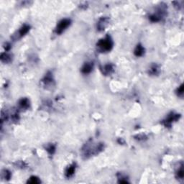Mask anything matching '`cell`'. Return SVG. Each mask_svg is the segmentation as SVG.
<instances>
[{"instance_id":"52a82bcc","label":"cell","mask_w":184,"mask_h":184,"mask_svg":"<svg viewBox=\"0 0 184 184\" xmlns=\"http://www.w3.org/2000/svg\"><path fill=\"white\" fill-rule=\"evenodd\" d=\"M42 83L44 86H46L47 88L51 87V86H53L54 85L55 80H54L53 74L51 71H48L45 75V76L42 79Z\"/></svg>"},{"instance_id":"8fae6325","label":"cell","mask_w":184,"mask_h":184,"mask_svg":"<svg viewBox=\"0 0 184 184\" xmlns=\"http://www.w3.org/2000/svg\"><path fill=\"white\" fill-rule=\"evenodd\" d=\"M160 65L157 64L155 63L151 64L148 69V74L150 75V76H158V75L160 74Z\"/></svg>"},{"instance_id":"e0dca14e","label":"cell","mask_w":184,"mask_h":184,"mask_svg":"<svg viewBox=\"0 0 184 184\" xmlns=\"http://www.w3.org/2000/svg\"><path fill=\"white\" fill-rule=\"evenodd\" d=\"M184 176V171H183V165L181 163V165L178 168V169L176 172V178L178 180H183Z\"/></svg>"},{"instance_id":"ac0fdd59","label":"cell","mask_w":184,"mask_h":184,"mask_svg":"<svg viewBox=\"0 0 184 184\" xmlns=\"http://www.w3.org/2000/svg\"><path fill=\"white\" fill-rule=\"evenodd\" d=\"M117 178H118V183H129V181H128V176H124L121 173L117 174Z\"/></svg>"},{"instance_id":"3957f363","label":"cell","mask_w":184,"mask_h":184,"mask_svg":"<svg viewBox=\"0 0 184 184\" xmlns=\"http://www.w3.org/2000/svg\"><path fill=\"white\" fill-rule=\"evenodd\" d=\"M181 115L180 114L176 113L175 112H171L170 114L167 115V117L163 120L162 124H163L166 128H171L172 124L177 121L180 119Z\"/></svg>"},{"instance_id":"cb8c5ba5","label":"cell","mask_w":184,"mask_h":184,"mask_svg":"<svg viewBox=\"0 0 184 184\" xmlns=\"http://www.w3.org/2000/svg\"><path fill=\"white\" fill-rule=\"evenodd\" d=\"M4 49H5L6 52H7L9 51H10V49H11V47H12V46H11L10 43H5V45H4Z\"/></svg>"},{"instance_id":"d4e9b609","label":"cell","mask_w":184,"mask_h":184,"mask_svg":"<svg viewBox=\"0 0 184 184\" xmlns=\"http://www.w3.org/2000/svg\"><path fill=\"white\" fill-rule=\"evenodd\" d=\"M119 143H124V141L122 140V138H119Z\"/></svg>"},{"instance_id":"5bb4252c","label":"cell","mask_w":184,"mask_h":184,"mask_svg":"<svg viewBox=\"0 0 184 184\" xmlns=\"http://www.w3.org/2000/svg\"><path fill=\"white\" fill-rule=\"evenodd\" d=\"M31 27L28 24H24L23 25H22L21 28L19 29L18 30V37L19 38H22L24 37L25 35H26L28 33V32L30 29Z\"/></svg>"},{"instance_id":"2e32d148","label":"cell","mask_w":184,"mask_h":184,"mask_svg":"<svg viewBox=\"0 0 184 184\" xmlns=\"http://www.w3.org/2000/svg\"><path fill=\"white\" fill-rule=\"evenodd\" d=\"M45 150L47 152V153L49 154L50 155H53L56 153V145L53 143H49L47 144L46 146H45Z\"/></svg>"},{"instance_id":"603a6c76","label":"cell","mask_w":184,"mask_h":184,"mask_svg":"<svg viewBox=\"0 0 184 184\" xmlns=\"http://www.w3.org/2000/svg\"><path fill=\"white\" fill-rule=\"evenodd\" d=\"M17 166L18 168H25L27 165H26L25 163L23 162V161H21V162L17 163Z\"/></svg>"},{"instance_id":"5b68a950","label":"cell","mask_w":184,"mask_h":184,"mask_svg":"<svg viewBox=\"0 0 184 184\" xmlns=\"http://www.w3.org/2000/svg\"><path fill=\"white\" fill-rule=\"evenodd\" d=\"M166 15V7L161 6L157 10L155 13L149 16V20L152 22H159Z\"/></svg>"},{"instance_id":"30bf717a","label":"cell","mask_w":184,"mask_h":184,"mask_svg":"<svg viewBox=\"0 0 184 184\" xmlns=\"http://www.w3.org/2000/svg\"><path fill=\"white\" fill-rule=\"evenodd\" d=\"M76 163H73L72 164L69 165L66 168L65 170V177L66 178H70L71 177L74 176V175L75 174V172H76Z\"/></svg>"},{"instance_id":"ffe728a7","label":"cell","mask_w":184,"mask_h":184,"mask_svg":"<svg viewBox=\"0 0 184 184\" xmlns=\"http://www.w3.org/2000/svg\"><path fill=\"white\" fill-rule=\"evenodd\" d=\"M27 183H32V184H38V183H41V181H40V179L38 178V177L33 176L29 177V178L28 179V181H27Z\"/></svg>"},{"instance_id":"7402d4cb","label":"cell","mask_w":184,"mask_h":184,"mask_svg":"<svg viewBox=\"0 0 184 184\" xmlns=\"http://www.w3.org/2000/svg\"><path fill=\"white\" fill-rule=\"evenodd\" d=\"M134 137H135V140H138V141H144V140L147 139V135H145V134H140V135H137Z\"/></svg>"},{"instance_id":"6da1fadb","label":"cell","mask_w":184,"mask_h":184,"mask_svg":"<svg viewBox=\"0 0 184 184\" xmlns=\"http://www.w3.org/2000/svg\"><path fill=\"white\" fill-rule=\"evenodd\" d=\"M105 148V145L103 142L94 143L90 140L83 145L81 148V155L84 159H88L92 156L98 155Z\"/></svg>"},{"instance_id":"277c9868","label":"cell","mask_w":184,"mask_h":184,"mask_svg":"<svg viewBox=\"0 0 184 184\" xmlns=\"http://www.w3.org/2000/svg\"><path fill=\"white\" fill-rule=\"evenodd\" d=\"M71 25V20L69 19V18H64V19H62L58 22L54 32L56 35H61L66 30L67 28H69Z\"/></svg>"},{"instance_id":"7a4b0ae2","label":"cell","mask_w":184,"mask_h":184,"mask_svg":"<svg viewBox=\"0 0 184 184\" xmlns=\"http://www.w3.org/2000/svg\"><path fill=\"white\" fill-rule=\"evenodd\" d=\"M96 49L99 53H105L112 51L114 47V41L110 35H106L105 37L100 39L96 43Z\"/></svg>"},{"instance_id":"8992f818","label":"cell","mask_w":184,"mask_h":184,"mask_svg":"<svg viewBox=\"0 0 184 184\" xmlns=\"http://www.w3.org/2000/svg\"><path fill=\"white\" fill-rule=\"evenodd\" d=\"M110 19L108 17H101L96 23V29L99 32L104 31L105 28L109 25Z\"/></svg>"},{"instance_id":"9c48e42d","label":"cell","mask_w":184,"mask_h":184,"mask_svg":"<svg viewBox=\"0 0 184 184\" xmlns=\"http://www.w3.org/2000/svg\"><path fill=\"white\" fill-rule=\"evenodd\" d=\"M94 62L87 61V62L84 63V64H83L82 65V67L81 68V72L84 75L91 74L93 71V69H94Z\"/></svg>"},{"instance_id":"7c38bea8","label":"cell","mask_w":184,"mask_h":184,"mask_svg":"<svg viewBox=\"0 0 184 184\" xmlns=\"http://www.w3.org/2000/svg\"><path fill=\"white\" fill-rule=\"evenodd\" d=\"M145 47L141 44V43H138L136 45L135 50H134V54L136 57H142L145 55Z\"/></svg>"},{"instance_id":"ba28073f","label":"cell","mask_w":184,"mask_h":184,"mask_svg":"<svg viewBox=\"0 0 184 184\" xmlns=\"http://www.w3.org/2000/svg\"><path fill=\"white\" fill-rule=\"evenodd\" d=\"M99 69L101 74H103L104 76H110V75H112L115 71L114 65L112 63H107V64L101 65Z\"/></svg>"},{"instance_id":"9a60e30c","label":"cell","mask_w":184,"mask_h":184,"mask_svg":"<svg viewBox=\"0 0 184 184\" xmlns=\"http://www.w3.org/2000/svg\"><path fill=\"white\" fill-rule=\"evenodd\" d=\"M1 61L4 63H10L12 61V56L11 54L7 53H2L0 56Z\"/></svg>"},{"instance_id":"44dd1931","label":"cell","mask_w":184,"mask_h":184,"mask_svg":"<svg viewBox=\"0 0 184 184\" xmlns=\"http://www.w3.org/2000/svg\"><path fill=\"white\" fill-rule=\"evenodd\" d=\"M183 92H184L183 83H182V84H181L180 86H179L178 88L176 89L177 96L179 97H183Z\"/></svg>"},{"instance_id":"4fadbf2b","label":"cell","mask_w":184,"mask_h":184,"mask_svg":"<svg viewBox=\"0 0 184 184\" xmlns=\"http://www.w3.org/2000/svg\"><path fill=\"white\" fill-rule=\"evenodd\" d=\"M18 105H19L20 109L24 110H28L30 106V101L28 98H22L18 101Z\"/></svg>"},{"instance_id":"d6986e66","label":"cell","mask_w":184,"mask_h":184,"mask_svg":"<svg viewBox=\"0 0 184 184\" xmlns=\"http://www.w3.org/2000/svg\"><path fill=\"white\" fill-rule=\"evenodd\" d=\"M2 178H4L5 181H10L12 177V173L7 169H4L2 171Z\"/></svg>"}]
</instances>
